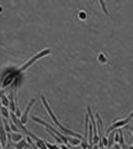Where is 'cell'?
Listing matches in <instances>:
<instances>
[{"label": "cell", "instance_id": "6da1fadb", "mask_svg": "<svg viewBox=\"0 0 133 149\" xmlns=\"http://www.w3.org/2000/svg\"><path fill=\"white\" fill-rule=\"evenodd\" d=\"M41 101H42V105H43V107H44L46 112L48 113L49 118L52 119L53 123L56 125V127L62 132V133L65 134V136H68V137H69V136H72V137H78V138H80V139L84 138V136H83V134L77 133V132H74V131H72V130H69V128H66L65 126L62 125V123L59 122V119H58V117L56 116V113L53 112V110L51 109V106H49V103H48V101H47V99H46L44 95H42V96H41Z\"/></svg>", "mask_w": 133, "mask_h": 149}, {"label": "cell", "instance_id": "7a4b0ae2", "mask_svg": "<svg viewBox=\"0 0 133 149\" xmlns=\"http://www.w3.org/2000/svg\"><path fill=\"white\" fill-rule=\"evenodd\" d=\"M51 52H52V51H51V49H49V48L42 49V51H40L38 53H37V54H35V56H33V57L31 58V59H28V60H27V62H26V63H25L24 65H21V67H20L17 70H19L20 73H24L25 70H27L28 68L31 67L32 64H35L37 60L42 59L43 57H47V56H49V54H51Z\"/></svg>", "mask_w": 133, "mask_h": 149}, {"label": "cell", "instance_id": "3957f363", "mask_svg": "<svg viewBox=\"0 0 133 149\" xmlns=\"http://www.w3.org/2000/svg\"><path fill=\"white\" fill-rule=\"evenodd\" d=\"M131 122V118L130 117H127V118H123V119H117V121H115L112 125L107 128L106 130V134H109L110 132H112V131H116V130H121V128H123V127H126L128 123Z\"/></svg>", "mask_w": 133, "mask_h": 149}, {"label": "cell", "instance_id": "277c9868", "mask_svg": "<svg viewBox=\"0 0 133 149\" xmlns=\"http://www.w3.org/2000/svg\"><path fill=\"white\" fill-rule=\"evenodd\" d=\"M36 101V99H30V101H28L27 103V106H26V109H25V111L21 113V117H20V121H21L22 125H26L27 121H28V115H30V111L32 109V106H33V103H35Z\"/></svg>", "mask_w": 133, "mask_h": 149}, {"label": "cell", "instance_id": "5b68a950", "mask_svg": "<svg viewBox=\"0 0 133 149\" xmlns=\"http://www.w3.org/2000/svg\"><path fill=\"white\" fill-rule=\"evenodd\" d=\"M22 138H24L22 132H10V133H7V139H10L12 143L19 142V140H21Z\"/></svg>", "mask_w": 133, "mask_h": 149}, {"label": "cell", "instance_id": "8992f818", "mask_svg": "<svg viewBox=\"0 0 133 149\" xmlns=\"http://www.w3.org/2000/svg\"><path fill=\"white\" fill-rule=\"evenodd\" d=\"M12 146H14V149H30V144L27 143L26 138H22L21 140H19V142L16 143H12Z\"/></svg>", "mask_w": 133, "mask_h": 149}, {"label": "cell", "instance_id": "52a82bcc", "mask_svg": "<svg viewBox=\"0 0 133 149\" xmlns=\"http://www.w3.org/2000/svg\"><path fill=\"white\" fill-rule=\"evenodd\" d=\"M95 117H96V125H97V132H99V137L103 136V123H102V118L97 112L95 113Z\"/></svg>", "mask_w": 133, "mask_h": 149}, {"label": "cell", "instance_id": "ba28073f", "mask_svg": "<svg viewBox=\"0 0 133 149\" xmlns=\"http://www.w3.org/2000/svg\"><path fill=\"white\" fill-rule=\"evenodd\" d=\"M80 143H81L80 138L72 137V136H69L68 137V146H70V147H78V146H80Z\"/></svg>", "mask_w": 133, "mask_h": 149}, {"label": "cell", "instance_id": "9c48e42d", "mask_svg": "<svg viewBox=\"0 0 133 149\" xmlns=\"http://www.w3.org/2000/svg\"><path fill=\"white\" fill-rule=\"evenodd\" d=\"M0 115H1L3 118H6V119H10V110L9 107H5L0 103Z\"/></svg>", "mask_w": 133, "mask_h": 149}, {"label": "cell", "instance_id": "30bf717a", "mask_svg": "<svg viewBox=\"0 0 133 149\" xmlns=\"http://www.w3.org/2000/svg\"><path fill=\"white\" fill-rule=\"evenodd\" d=\"M107 146H109V139H107V136L103 134L100 137V140H99V147H105L107 148Z\"/></svg>", "mask_w": 133, "mask_h": 149}, {"label": "cell", "instance_id": "8fae6325", "mask_svg": "<svg viewBox=\"0 0 133 149\" xmlns=\"http://www.w3.org/2000/svg\"><path fill=\"white\" fill-rule=\"evenodd\" d=\"M99 4H100V6H101V9H102V11H103V14H105L106 16H109V15H110V12H109V9H107V6H106L105 0H99Z\"/></svg>", "mask_w": 133, "mask_h": 149}, {"label": "cell", "instance_id": "7c38bea8", "mask_svg": "<svg viewBox=\"0 0 133 149\" xmlns=\"http://www.w3.org/2000/svg\"><path fill=\"white\" fill-rule=\"evenodd\" d=\"M97 59H99V62H100L101 64H105L106 62H107V58H106V56L103 54V53H100L99 57H97Z\"/></svg>", "mask_w": 133, "mask_h": 149}, {"label": "cell", "instance_id": "4fadbf2b", "mask_svg": "<svg viewBox=\"0 0 133 149\" xmlns=\"http://www.w3.org/2000/svg\"><path fill=\"white\" fill-rule=\"evenodd\" d=\"M46 146H47V149H62L60 146H57V144H53L49 142H46Z\"/></svg>", "mask_w": 133, "mask_h": 149}, {"label": "cell", "instance_id": "5bb4252c", "mask_svg": "<svg viewBox=\"0 0 133 149\" xmlns=\"http://www.w3.org/2000/svg\"><path fill=\"white\" fill-rule=\"evenodd\" d=\"M122 149H130V146H128V144H126V143H124V144H122Z\"/></svg>", "mask_w": 133, "mask_h": 149}, {"label": "cell", "instance_id": "9a60e30c", "mask_svg": "<svg viewBox=\"0 0 133 149\" xmlns=\"http://www.w3.org/2000/svg\"><path fill=\"white\" fill-rule=\"evenodd\" d=\"M80 17L81 19H85L86 17V14H84V12H80Z\"/></svg>", "mask_w": 133, "mask_h": 149}, {"label": "cell", "instance_id": "2e32d148", "mask_svg": "<svg viewBox=\"0 0 133 149\" xmlns=\"http://www.w3.org/2000/svg\"><path fill=\"white\" fill-rule=\"evenodd\" d=\"M128 117H130V118H131V119H132V118H133V111H132V112H131V113H130V115H128Z\"/></svg>", "mask_w": 133, "mask_h": 149}, {"label": "cell", "instance_id": "e0dca14e", "mask_svg": "<svg viewBox=\"0 0 133 149\" xmlns=\"http://www.w3.org/2000/svg\"><path fill=\"white\" fill-rule=\"evenodd\" d=\"M99 149H109V148H105V147H99Z\"/></svg>", "mask_w": 133, "mask_h": 149}, {"label": "cell", "instance_id": "ac0fdd59", "mask_svg": "<svg viewBox=\"0 0 133 149\" xmlns=\"http://www.w3.org/2000/svg\"><path fill=\"white\" fill-rule=\"evenodd\" d=\"M130 149H133V144H131V146H130Z\"/></svg>", "mask_w": 133, "mask_h": 149}, {"label": "cell", "instance_id": "d6986e66", "mask_svg": "<svg viewBox=\"0 0 133 149\" xmlns=\"http://www.w3.org/2000/svg\"><path fill=\"white\" fill-rule=\"evenodd\" d=\"M0 149H3V146H1V142H0Z\"/></svg>", "mask_w": 133, "mask_h": 149}, {"label": "cell", "instance_id": "ffe728a7", "mask_svg": "<svg viewBox=\"0 0 133 149\" xmlns=\"http://www.w3.org/2000/svg\"><path fill=\"white\" fill-rule=\"evenodd\" d=\"M131 132H132V136H133V127L131 128Z\"/></svg>", "mask_w": 133, "mask_h": 149}, {"label": "cell", "instance_id": "44dd1931", "mask_svg": "<svg viewBox=\"0 0 133 149\" xmlns=\"http://www.w3.org/2000/svg\"><path fill=\"white\" fill-rule=\"evenodd\" d=\"M0 91H1V90H0Z\"/></svg>", "mask_w": 133, "mask_h": 149}]
</instances>
